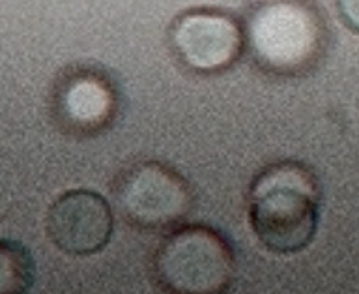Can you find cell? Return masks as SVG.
Segmentation results:
<instances>
[{
  "label": "cell",
  "mask_w": 359,
  "mask_h": 294,
  "mask_svg": "<svg viewBox=\"0 0 359 294\" xmlns=\"http://www.w3.org/2000/svg\"><path fill=\"white\" fill-rule=\"evenodd\" d=\"M243 23L245 53L268 77H305L330 51V23L314 0H266Z\"/></svg>",
  "instance_id": "6da1fadb"
},
{
  "label": "cell",
  "mask_w": 359,
  "mask_h": 294,
  "mask_svg": "<svg viewBox=\"0 0 359 294\" xmlns=\"http://www.w3.org/2000/svg\"><path fill=\"white\" fill-rule=\"evenodd\" d=\"M322 189L307 165L277 161L251 182L247 220L258 243L269 253H299L318 231Z\"/></svg>",
  "instance_id": "7a4b0ae2"
},
{
  "label": "cell",
  "mask_w": 359,
  "mask_h": 294,
  "mask_svg": "<svg viewBox=\"0 0 359 294\" xmlns=\"http://www.w3.org/2000/svg\"><path fill=\"white\" fill-rule=\"evenodd\" d=\"M0 281L2 293L22 294L34 285V259L21 242L2 240L0 246Z\"/></svg>",
  "instance_id": "ba28073f"
},
{
  "label": "cell",
  "mask_w": 359,
  "mask_h": 294,
  "mask_svg": "<svg viewBox=\"0 0 359 294\" xmlns=\"http://www.w3.org/2000/svg\"><path fill=\"white\" fill-rule=\"evenodd\" d=\"M112 192L123 220L148 232L174 229L195 203L189 182L159 161H140L123 169Z\"/></svg>",
  "instance_id": "5b68a950"
},
{
  "label": "cell",
  "mask_w": 359,
  "mask_h": 294,
  "mask_svg": "<svg viewBox=\"0 0 359 294\" xmlns=\"http://www.w3.org/2000/svg\"><path fill=\"white\" fill-rule=\"evenodd\" d=\"M335 8L341 23L359 36V0H335Z\"/></svg>",
  "instance_id": "9c48e42d"
},
{
  "label": "cell",
  "mask_w": 359,
  "mask_h": 294,
  "mask_svg": "<svg viewBox=\"0 0 359 294\" xmlns=\"http://www.w3.org/2000/svg\"><path fill=\"white\" fill-rule=\"evenodd\" d=\"M120 105L116 81L100 66H69L50 91V116L56 128L75 139H88L109 130L120 114Z\"/></svg>",
  "instance_id": "8992f818"
},
{
  "label": "cell",
  "mask_w": 359,
  "mask_h": 294,
  "mask_svg": "<svg viewBox=\"0 0 359 294\" xmlns=\"http://www.w3.org/2000/svg\"><path fill=\"white\" fill-rule=\"evenodd\" d=\"M170 55L198 77L226 74L245 55V23L221 8H189L168 27Z\"/></svg>",
  "instance_id": "277c9868"
},
{
  "label": "cell",
  "mask_w": 359,
  "mask_h": 294,
  "mask_svg": "<svg viewBox=\"0 0 359 294\" xmlns=\"http://www.w3.org/2000/svg\"><path fill=\"white\" fill-rule=\"evenodd\" d=\"M151 276L172 294H219L236 277V253L219 231L208 225L172 229L151 257Z\"/></svg>",
  "instance_id": "3957f363"
},
{
  "label": "cell",
  "mask_w": 359,
  "mask_h": 294,
  "mask_svg": "<svg viewBox=\"0 0 359 294\" xmlns=\"http://www.w3.org/2000/svg\"><path fill=\"white\" fill-rule=\"evenodd\" d=\"M45 231L58 251L72 257L100 253L114 231L111 204L97 192L69 189L47 210Z\"/></svg>",
  "instance_id": "52a82bcc"
}]
</instances>
